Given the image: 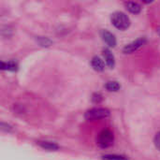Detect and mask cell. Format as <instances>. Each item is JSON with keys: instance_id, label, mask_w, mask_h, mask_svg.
I'll list each match as a JSON object with an SVG mask.
<instances>
[{"instance_id": "obj_3", "label": "cell", "mask_w": 160, "mask_h": 160, "mask_svg": "<svg viewBox=\"0 0 160 160\" xmlns=\"http://www.w3.org/2000/svg\"><path fill=\"white\" fill-rule=\"evenodd\" d=\"M109 116H110V111L105 108H94V109L87 111L84 114L85 119L89 121L103 119Z\"/></svg>"}, {"instance_id": "obj_8", "label": "cell", "mask_w": 160, "mask_h": 160, "mask_svg": "<svg viewBox=\"0 0 160 160\" xmlns=\"http://www.w3.org/2000/svg\"><path fill=\"white\" fill-rule=\"evenodd\" d=\"M125 6H126V8L131 12V13H134V14H138L141 12L142 10V7L140 4H138L137 2H126L125 3Z\"/></svg>"}, {"instance_id": "obj_6", "label": "cell", "mask_w": 160, "mask_h": 160, "mask_svg": "<svg viewBox=\"0 0 160 160\" xmlns=\"http://www.w3.org/2000/svg\"><path fill=\"white\" fill-rule=\"evenodd\" d=\"M38 144L42 148L47 151H57L59 149V146L57 143L52 142H48V141H40L38 142Z\"/></svg>"}, {"instance_id": "obj_2", "label": "cell", "mask_w": 160, "mask_h": 160, "mask_svg": "<svg viewBox=\"0 0 160 160\" xmlns=\"http://www.w3.org/2000/svg\"><path fill=\"white\" fill-rule=\"evenodd\" d=\"M97 142L100 148H109L113 144L114 142L113 133L109 129H104L98 134Z\"/></svg>"}, {"instance_id": "obj_11", "label": "cell", "mask_w": 160, "mask_h": 160, "mask_svg": "<svg viewBox=\"0 0 160 160\" xmlns=\"http://www.w3.org/2000/svg\"><path fill=\"white\" fill-rule=\"evenodd\" d=\"M17 64L14 61H9L8 63H1V68L2 69H7V70H10V71H15L17 70Z\"/></svg>"}, {"instance_id": "obj_14", "label": "cell", "mask_w": 160, "mask_h": 160, "mask_svg": "<svg viewBox=\"0 0 160 160\" xmlns=\"http://www.w3.org/2000/svg\"><path fill=\"white\" fill-rule=\"evenodd\" d=\"M154 143H155V146L157 147V149L160 151V131L156 134L155 139H154Z\"/></svg>"}, {"instance_id": "obj_16", "label": "cell", "mask_w": 160, "mask_h": 160, "mask_svg": "<svg viewBox=\"0 0 160 160\" xmlns=\"http://www.w3.org/2000/svg\"><path fill=\"white\" fill-rule=\"evenodd\" d=\"M1 129L3 131H7V132H9L11 131V127L9 125H7L5 123H1Z\"/></svg>"}, {"instance_id": "obj_15", "label": "cell", "mask_w": 160, "mask_h": 160, "mask_svg": "<svg viewBox=\"0 0 160 160\" xmlns=\"http://www.w3.org/2000/svg\"><path fill=\"white\" fill-rule=\"evenodd\" d=\"M92 100H93V102H95V103H99V102L102 100V96H101V94H99V93L94 94V95H93V98H92Z\"/></svg>"}, {"instance_id": "obj_10", "label": "cell", "mask_w": 160, "mask_h": 160, "mask_svg": "<svg viewBox=\"0 0 160 160\" xmlns=\"http://www.w3.org/2000/svg\"><path fill=\"white\" fill-rule=\"evenodd\" d=\"M120 87L121 85L119 84V82L115 81H110L105 84V88L110 92H117L120 89Z\"/></svg>"}, {"instance_id": "obj_4", "label": "cell", "mask_w": 160, "mask_h": 160, "mask_svg": "<svg viewBox=\"0 0 160 160\" xmlns=\"http://www.w3.org/2000/svg\"><path fill=\"white\" fill-rule=\"evenodd\" d=\"M145 42H146V39L144 38H140L134 40L133 42L126 45L125 48L123 49V52L125 53H132L135 51H137L138 49H140Z\"/></svg>"}, {"instance_id": "obj_17", "label": "cell", "mask_w": 160, "mask_h": 160, "mask_svg": "<svg viewBox=\"0 0 160 160\" xmlns=\"http://www.w3.org/2000/svg\"><path fill=\"white\" fill-rule=\"evenodd\" d=\"M157 32L158 33V35H159V36H160V26H158V27L157 28Z\"/></svg>"}, {"instance_id": "obj_13", "label": "cell", "mask_w": 160, "mask_h": 160, "mask_svg": "<svg viewBox=\"0 0 160 160\" xmlns=\"http://www.w3.org/2000/svg\"><path fill=\"white\" fill-rule=\"evenodd\" d=\"M38 39L39 44L42 45V46H49L50 44H52V41L47 38H38Z\"/></svg>"}, {"instance_id": "obj_1", "label": "cell", "mask_w": 160, "mask_h": 160, "mask_svg": "<svg viewBox=\"0 0 160 160\" xmlns=\"http://www.w3.org/2000/svg\"><path fill=\"white\" fill-rule=\"evenodd\" d=\"M112 22L119 30H126L130 25V20L128 16L121 11L114 12L112 15Z\"/></svg>"}, {"instance_id": "obj_5", "label": "cell", "mask_w": 160, "mask_h": 160, "mask_svg": "<svg viewBox=\"0 0 160 160\" xmlns=\"http://www.w3.org/2000/svg\"><path fill=\"white\" fill-rule=\"evenodd\" d=\"M101 38L110 47H115L116 38H115L114 35H112L111 32H109L107 30H102L101 31Z\"/></svg>"}, {"instance_id": "obj_9", "label": "cell", "mask_w": 160, "mask_h": 160, "mask_svg": "<svg viewBox=\"0 0 160 160\" xmlns=\"http://www.w3.org/2000/svg\"><path fill=\"white\" fill-rule=\"evenodd\" d=\"M91 65H92L93 68L97 71H103L104 68H105L104 62L98 56L93 57V59L91 60Z\"/></svg>"}, {"instance_id": "obj_7", "label": "cell", "mask_w": 160, "mask_h": 160, "mask_svg": "<svg viewBox=\"0 0 160 160\" xmlns=\"http://www.w3.org/2000/svg\"><path fill=\"white\" fill-rule=\"evenodd\" d=\"M103 56L105 58V61H106V64L108 65V67L112 68L115 65V59H114V55L112 54V52L109 49H104Z\"/></svg>"}, {"instance_id": "obj_12", "label": "cell", "mask_w": 160, "mask_h": 160, "mask_svg": "<svg viewBox=\"0 0 160 160\" xmlns=\"http://www.w3.org/2000/svg\"><path fill=\"white\" fill-rule=\"evenodd\" d=\"M103 160H128V158L125 156L121 155H105L102 157Z\"/></svg>"}]
</instances>
